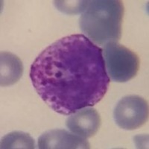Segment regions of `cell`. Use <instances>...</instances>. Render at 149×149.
<instances>
[{"instance_id": "6da1fadb", "label": "cell", "mask_w": 149, "mask_h": 149, "mask_svg": "<svg viewBox=\"0 0 149 149\" xmlns=\"http://www.w3.org/2000/svg\"><path fill=\"white\" fill-rule=\"evenodd\" d=\"M30 78L42 101L66 116L98 103L110 81L102 49L81 34L46 48L31 64Z\"/></svg>"}, {"instance_id": "7a4b0ae2", "label": "cell", "mask_w": 149, "mask_h": 149, "mask_svg": "<svg viewBox=\"0 0 149 149\" xmlns=\"http://www.w3.org/2000/svg\"><path fill=\"white\" fill-rule=\"evenodd\" d=\"M124 10L123 2L119 0L87 1L80 18L81 30L95 44L118 42L122 37Z\"/></svg>"}, {"instance_id": "3957f363", "label": "cell", "mask_w": 149, "mask_h": 149, "mask_svg": "<svg viewBox=\"0 0 149 149\" xmlns=\"http://www.w3.org/2000/svg\"><path fill=\"white\" fill-rule=\"evenodd\" d=\"M102 54L106 72L112 81L127 82L137 74L140 63L138 55L118 42L105 44Z\"/></svg>"}, {"instance_id": "277c9868", "label": "cell", "mask_w": 149, "mask_h": 149, "mask_svg": "<svg viewBox=\"0 0 149 149\" xmlns=\"http://www.w3.org/2000/svg\"><path fill=\"white\" fill-rule=\"evenodd\" d=\"M113 118L117 125L124 130L139 128L148 118V102L138 95L124 97L116 106Z\"/></svg>"}, {"instance_id": "5b68a950", "label": "cell", "mask_w": 149, "mask_h": 149, "mask_svg": "<svg viewBox=\"0 0 149 149\" xmlns=\"http://www.w3.org/2000/svg\"><path fill=\"white\" fill-rule=\"evenodd\" d=\"M66 125L73 134L85 139L90 138L100 127V116L93 107H84L73 113L66 119Z\"/></svg>"}, {"instance_id": "8992f818", "label": "cell", "mask_w": 149, "mask_h": 149, "mask_svg": "<svg viewBox=\"0 0 149 149\" xmlns=\"http://www.w3.org/2000/svg\"><path fill=\"white\" fill-rule=\"evenodd\" d=\"M38 147L40 149H88L90 143L85 138L66 130H51L40 136Z\"/></svg>"}, {"instance_id": "52a82bcc", "label": "cell", "mask_w": 149, "mask_h": 149, "mask_svg": "<svg viewBox=\"0 0 149 149\" xmlns=\"http://www.w3.org/2000/svg\"><path fill=\"white\" fill-rule=\"evenodd\" d=\"M0 85L11 86L22 77L23 66L21 60L12 53L4 52L0 57Z\"/></svg>"}, {"instance_id": "ba28073f", "label": "cell", "mask_w": 149, "mask_h": 149, "mask_svg": "<svg viewBox=\"0 0 149 149\" xmlns=\"http://www.w3.org/2000/svg\"><path fill=\"white\" fill-rule=\"evenodd\" d=\"M35 148L34 140L29 134L14 131L5 136L1 140L2 149L25 148L34 149Z\"/></svg>"}, {"instance_id": "9c48e42d", "label": "cell", "mask_w": 149, "mask_h": 149, "mask_svg": "<svg viewBox=\"0 0 149 149\" xmlns=\"http://www.w3.org/2000/svg\"><path fill=\"white\" fill-rule=\"evenodd\" d=\"M87 1H55L54 4L58 10L67 14L82 13Z\"/></svg>"}]
</instances>
